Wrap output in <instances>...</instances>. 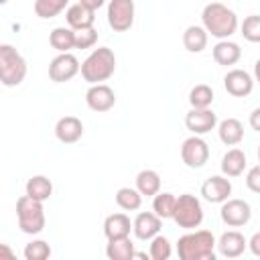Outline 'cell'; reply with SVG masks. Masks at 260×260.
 I'll return each mask as SVG.
<instances>
[{"instance_id": "obj_1", "label": "cell", "mask_w": 260, "mask_h": 260, "mask_svg": "<svg viewBox=\"0 0 260 260\" xmlns=\"http://www.w3.org/2000/svg\"><path fill=\"white\" fill-rule=\"evenodd\" d=\"M201 24L211 37H215L219 41L230 39L240 26L238 14L232 8H228L225 4H221V2L205 4L203 12H201Z\"/></svg>"}, {"instance_id": "obj_2", "label": "cell", "mask_w": 260, "mask_h": 260, "mask_svg": "<svg viewBox=\"0 0 260 260\" xmlns=\"http://www.w3.org/2000/svg\"><path fill=\"white\" fill-rule=\"evenodd\" d=\"M217 240L209 230H189L177 242L181 260H215Z\"/></svg>"}, {"instance_id": "obj_3", "label": "cell", "mask_w": 260, "mask_h": 260, "mask_svg": "<svg viewBox=\"0 0 260 260\" xmlns=\"http://www.w3.org/2000/svg\"><path fill=\"white\" fill-rule=\"evenodd\" d=\"M116 71V55L110 47H98L93 49L85 61L81 63V77L93 85V83H104L108 81Z\"/></svg>"}, {"instance_id": "obj_4", "label": "cell", "mask_w": 260, "mask_h": 260, "mask_svg": "<svg viewBox=\"0 0 260 260\" xmlns=\"http://www.w3.org/2000/svg\"><path fill=\"white\" fill-rule=\"evenodd\" d=\"M16 217H18V228L20 232L28 236H37L45 230V207L43 201L28 197L26 193L18 197L16 201Z\"/></svg>"}, {"instance_id": "obj_5", "label": "cell", "mask_w": 260, "mask_h": 260, "mask_svg": "<svg viewBox=\"0 0 260 260\" xmlns=\"http://www.w3.org/2000/svg\"><path fill=\"white\" fill-rule=\"evenodd\" d=\"M26 77L24 57L8 43L0 45V81L6 87H16Z\"/></svg>"}, {"instance_id": "obj_6", "label": "cell", "mask_w": 260, "mask_h": 260, "mask_svg": "<svg viewBox=\"0 0 260 260\" xmlns=\"http://www.w3.org/2000/svg\"><path fill=\"white\" fill-rule=\"evenodd\" d=\"M173 221L183 230L199 228L201 221H203V205H201V201L191 193L179 195L177 197V205H175V213H173Z\"/></svg>"}, {"instance_id": "obj_7", "label": "cell", "mask_w": 260, "mask_h": 260, "mask_svg": "<svg viewBox=\"0 0 260 260\" xmlns=\"http://www.w3.org/2000/svg\"><path fill=\"white\" fill-rule=\"evenodd\" d=\"M108 24L116 32H126L134 24V0H110Z\"/></svg>"}, {"instance_id": "obj_8", "label": "cell", "mask_w": 260, "mask_h": 260, "mask_svg": "<svg viewBox=\"0 0 260 260\" xmlns=\"http://www.w3.org/2000/svg\"><path fill=\"white\" fill-rule=\"evenodd\" d=\"M181 158H183V162L189 169H201L209 160V146H207V142L201 136H197V134L185 138L183 144H181Z\"/></svg>"}, {"instance_id": "obj_9", "label": "cell", "mask_w": 260, "mask_h": 260, "mask_svg": "<svg viewBox=\"0 0 260 260\" xmlns=\"http://www.w3.org/2000/svg\"><path fill=\"white\" fill-rule=\"evenodd\" d=\"M219 215H221V221L225 225H230V228H242V225H246L250 221L252 207L244 199H225L221 203Z\"/></svg>"}, {"instance_id": "obj_10", "label": "cell", "mask_w": 260, "mask_h": 260, "mask_svg": "<svg viewBox=\"0 0 260 260\" xmlns=\"http://www.w3.org/2000/svg\"><path fill=\"white\" fill-rule=\"evenodd\" d=\"M79 71H81V65H79L77 57L71 53H59L49 65V77L55 83H65V81L73 79Z\"/></svg>"}, {"instance_id": "obj_11", "label": "cell", "mask_w": 260, "mask_h": 260, "mask_svg": "<svg viewBox=\"0 0 260 260\" xmlns=\"http://www.w3.org/2000/svg\"><path fill=\"white\" fill-rule=\"evenodd\" d=\"M185 126L191 134L203 136L217 126V116L211 108H191L185 116Z\"/></svg>"}, {"instance_id": "obj_12", "label": "cell", "mask_w": 260, "mask_h": 260, "mask_svg": "<svg viewBox=\"0 0 260 260\" xmlns=\"http://www.w3.org/2000/svg\"><path fill=\"white\" fill-rule=\"evenodd\" d=\"M85 104L93 112H108L116 104V93L106 83H93L85 91Z\"/></svg>"}, {"instance_id": "obj_13", "label": "cell", "mask_w": 260, "mask_h": 260, "mask_svg": "<svg viewBox=\"0 0 260 260\" xmlns=\"http://www.w3.org/2000/svg\"><path fill=\"white\" fill-rule=\"evenodd\" d=\"M223 87L234 98H246L254 89V77L244 69H230L223 77Z\"/></svg>"}, {"instance_id": "obj_14", "label": "cell", "mask_w": 260, "mask_h": 260, "mask_svg": "<svg viewBox=\"0 0 260 260\" xmlns=\"http://www.w3.org/2000/svg\"><path fill=\"white\" fill-rule=\"evenodd\" d=\"M201 195L209 203H223L232 195V183L225 175H213L201 185Z\"/></svg>"}, {"instance_id": "obj_15", "label": "cell", "mask_w": 260, "mask_h": 260, "mask_svg": "<svg viewBox=\"0 0 260 260\" xmlns=\"http://www.w3.org/2000/svg\"><path fill=\"white\" fill-rule=\"evenodd\" d=\"M160 225H162V219L154 211H140L132 221V232L138 240L150 242L160 232Z\"/></svg>"}, {"instance_id": "obj_16", "label": "cell", "mask_w": 260, "mask_h": 260, "mask_svg": "<svg viewBox=\"0 0 260 260\" xmlns=\"http://www.w3.org/2000/svg\"><path fill=\"white\" fill-rule=\"evenodd\" d=\"M246 248H248V240L238 230H228L217 240V250L225 258H238V256L244 254Z\"/></svg>"}, {"instance_id": "obj_17", "label": "cell", "mask_w": 260, "mask_h": 260, "mask_svg": "<svg viewBox=\"0 0 260 260\" xmlns=\"http://www.w3.org/2000/svg\"><path fill=\"white\" fill-rule=\"evenodd\" d=\"M55 136L63 144H73L83 136V122L77 116H63L55 124Z\"/></svg>"}, {"instance_id": "obj_18", "label": "cell", "mask_w": 260, "mask_h": 260, "mask_svg": "<svg viewBox=\"0 0 260 260\" xmlns=\"http://www.w3.org/2000/svg\"><path fill=\"white\" fill-rule=\"evenodd\" d=\"M65 20L73 30H83V28H91L95 22V10L83 6L81 2L71 4L65 10Z\"/></svg>"}, {"instance_id": "obj_19", "label": "cell", "mask_w": 260, "mask_h": 260, "mask_svg": "<svg viewBox=\"0 0 260 260\" xmlns=\"http://www.w3.org/2000/svg\"><path fill=\"white\" fill-rule=\"evenodd\" d=\"M211 55H213V61L217 65H223V67H230V65H236L242 57V49L238 43L230 41V39H223V41H217L211 49Z\"/></svg>"}, {"instance_id": "obj_20", "label": "cell", "mask_w": 260, "mask_h": 260, "mask_svg": "<svg viewBox=\"0 0 260 260\" xmlns=\"http://www.w3.org/2000/svg\"><path fill=\"white\" fill-rule=\"evenodd\" d=\"M217 134L225 146H238L244 140V124L238 118H225L217 124Z\"/></svg>"}, {"instance_id": "obj_21", "label": "cell", "mask_w": 260, "mask_h": 260, "mask_svg": "<svg viewBox=\"0 0 260 260\" xmlns=\"http://www.w3.org/2000/svg\"><path fill=\"white\" fill-rule=\"evenodd\" d=\"M130 232H132V221L126 213H110L104 219V234L108 240L130 236Z\"/></svg>"}, {"instance_id": "obj_22", "label": "cell", "mask_w": 260, "mask_h": 260, "mask_svg": "<svg viewBox=\"0 0 260 260\" xmlns=\"http://www.w3.org/2000/svg\"><path fill=\"white\" fill-rule=\"evenodd\" d=\"M248 160H246V152L242 148H230L223 156H221V173L225 177H240L246 169Z\"/></svg>"}, {"instance_id": "obj_23", "label": "cell", "mask_w": 260, "mask_h": 260, "mask_svg": "<svg viewBox=\"0 0 260 260\" xmlns=\"http://www.w3.org/2000/svg\"><path fill=\"white\" fill-rule=\"evenodd\" d=\"M207 37L209 32L203 28V24H191L183 32V47L189 53H201L207 47Z\"/></svg>"}, {"instance_id": "obj_24", "label": "cell", "mask_w": 260, "mask_h": 260, "mask_svg": "<svg viewBox=\"0 0 260 260\" xmlns=\"http://www.w3.org/2000/svg\"><path fill=\"white\" fill-rule=\"evenodd\" d=\"M49 45L59 53H69L75 49V30L71 26H57L49 35Z\"/></svg>"}, {"instance_id": "obj_25", "label": "cell", "mask_w": 260, "mask_h": 260, "mask_svg": "<svg viewBox=\"0 0 260 260\" xmlns=\"http://www.w3.org/2000/svg\"><path fill=\"white\" fill-rule=\"evenodd\" d=\"M24 193L32 199H39V201H47L51 195H53V183L51 179H47L45 175H35L26 181L24 185Z\"/></svg>"}, {"instance_id": "obj_26", "label": "cell", "mask_w": 260, "mask_h": 260, "mask_svg": "<svg viewBox=\"0 0 260 260\" xmlns=\"http://www.w3.org/2000/svg\"><path fill=\"white\" fill-rule=\"evenodd\" d=\"M134 244L130 240V236H124V238H112L108 240V246H106V256L110 260H130L134 256Z\"/></svg>"}, {"instance_id": "obj_27", "label": "cell", "mask_w": 260, "mask_h": 260, "mask_svg": "<svg viewBox=\"0 0 260 260\" xmlns=\"http://www.w3.org/2000/svg\"><path fill=\"white\" fill-rule=\"evenodd\" d=\"M136 189L146 197H154L160 191V175L152 169H142L136 175Z\"/></svg>"}, {"instance_id": "obj_28", "label": "cell", "mask_w": 260, "mask_h": 260, "mask_svg": "<svg viewBox=\"0 0 260 260\" xmlns=\"http://www.w3.org/2000/svg\"><path fill=\"white\" fill-rule=\"evenodd\" d=\"M175 205H177V197L173 193H169V191H158L152 197V211L160 219H173Z\"/></svg>"}, {"instance_id": "obj_29", "label": "cell", "mask_w": 260, "mask_h": 260, "mask_svg": "<svg viewBox=\"0 0 260 260\" xmlns=\"http://www.w3.org/2000/svg\"><path fill=\"white\" fill-rule=\"evenodd\" d=\"M142 193L136 187H120L116 191V203L118 207H122L124 211H136L142 205Z\"/></svg>"}, {"instance_id": "obj_30", "label": "cell", "mask_w": 260, "mask_h": 260, "mask_svg": "<svg viewBox=\"0 0 260 260\" xmlns=\"http://www.w3.org/2000/svg\"><path fill=\"white\" fill-rule=\"evenodd\" d=\"M65 8H69V0H35V14L43 20L55 18Z\"/></svg>"}, {"instance_id": "obj_31", "label": "cell", "mask_w": 260, "mask_h": 260, "mask_svg": "<svg viewBox=\"0 0 260 260\" xmlns=\"http://www.w3.org/2000/svg\"><path fill=\"white\" fill-rule=\"evenodd\" d=\"M189 104L191 108H211L213 104V89L207 83H197L189 91Z\"/></svg>"}, {"instance_id": "obj_32", "label": "cell", "mask_w": 260, "mask_h": 260, "mask_svg": "<svg viewBox=\"0 0 260 260\" xmlns=\"http://www.w3.org/2000/svg\"><path fill=\"white\" fill-rule=\"evenodd\" d=\"M173 254V246L169 242V238L156 234L152 240H150V250H148V256L152 260H169Z\"/></svg>"}, {"instance_id": "obj_33", "label": "cell", "mask_w": 260, "mask_h": 260, "mask_svg": "<svg viewBox=\"0 0 260 260\" xmlns=\"http://www.w3.org/2000/svg\"><path fill=\"white\" fill-rule=\"evenodd\" d=\"M22 254L26 260H47L51 256V246L45 240H32L24 246Z\"/></svg>"}, {"instance_id": "obj_34", "label": "cell", "mask_w": 260, "mask_h": 260, "mask_svg": "<svg viewBox=\"0 0 260 260\" xmlns=\"http://www.w3.org/2000/svg\"><path fill=\"white\" fill-rule=\"evenodd\" d=\"M242 37L250 43H260V14H250L240 24Z\"/></svg>"}, {"instance_id": "obj_35", "label": "cell", "mask_w": 260, "mask_h": 260, "mask_svg": "<svg viewBox=\"0 0 260 260\" xmlns=\"http://www.w3.org/2000/svg\"><path fill=\"white\" fill-rule=\"evenodd\" d=\"M95 43H98V30L93 26L75 30V49H91Z\"/></svg>"}, {"instance_id": "obj_36", "label": "cell", "mask_w": 260, "mask_h": 260, "mask_svg": "<svg viewBox=\"0 0 260 260\" xmlns=\"http://www.w3.org/2000/svg\"><path fill=\"white\" fill-rule=\"evenodd\" d=\"M246 187H248L252 193H258V195H260V162L254 165V167L246 173Z\"/></svg>"}, {"instance_id": "obj_37", "label": "cell", "mask_w": 260, "mask_h": 260, "mask_svg": "<svg viewBox=\"0 0 260 260\" xmlns=\"http://www.w3.org/2000/svg\"><path fill=\"white\" fill-rule=\"evenodd\" d=\"M248 248H250V252H252L254 256L260 258V232H256V234L248 240Z\"/></svg>"}, {"instance_id": "obj_38", "label": "cell", "mask_w": 260, "mask_h": 260, "mask_svg": "<svg viewBox=\"0 0 260 260\" xmlns=\"http://www.w3.org/2000/svg\"><path fill=\"white\" fill-rule=\"evenodd\" d=\"M248 122H250V128H252V130L260 132V108H254V110H252Z\"/></svg>"}, {"instance_id": "obj_39", "label": "cell", "mask_w": 260, "mask_h": 260, "mask_svg": "<svg viewBox=\"0 0 260 260\" xmlns=\"http://www.w3.org/2000/svg\"><path fill=\"white\" fill-rule=\"evenodd\" d=\"M83 6H87V8H91V10H98V8H102L104 4H106V0H79Z\"/></svg>"}, {"instance_id": "obj_40", "label": "cell", "mask_w": 260, "mask_h": 260, "mask_svg": "<svg viewBox=\"0 0 260 260\" xmlns=\"http://www.w3.org/2000/svg\"><path fill=\"white\" fill-rule=\"evenodd\" d=\"M254 81L260 83V59H256V63H254Z\"/></svg>"}, {"instance_id": "obj_41", "label": "cell", "mask_w": 260, "mask_h": 260, "mask_svg": "<svg viewBox=\"0 0 260 260\" xmlns=\"http://www.w3.org/2000/svg\"><path fill=\"white\" fill-rule=\"evenodd\" d=\"M258 162H260V146H258Z\"/></svg>"}, {"instance_id": "obj_42", "label": "cell", "mask_w": 260, "mask_h": 260, "mask_svg": "<svg viewBox=\"0 0 260 260\" xmlns=\"http://www.w3.org/2000/svg\"><path fill=\"white\" fill-rule=\"evenodd\" d=\"M0 2H2V4H6V2H8V0H0Z\"/></svg>"}]
</instances>
